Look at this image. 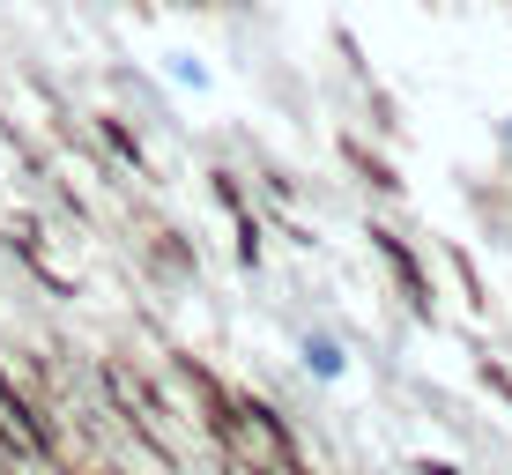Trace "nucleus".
I'll list each match as a JSON object with an SVG mask.
<instances>
[{
  "label": "nucleus",
  "mask_w": 512,
  "mask_h": 475,
  "mask_svg": "<svg viewBox=\"0 0 512 475\" xmlns=\"http://www.w3.org/2000/svg\"><path fill=\"white\" fill-rule=\"evenodd\" d=\"M305 372H312V379H342V372H349V357H342V342H334V334H312V342H305Z\"/></svg>",
  "instance_id": "f257e3e1"
},
{
  "label": "nucleus",
  "mask_w": 512,
  "mask_h": 475,
  "mask_svg": "<svg viewBox=\"0 0 512 475\" xmlns=\"http://www.w3.org/2000/svg\"><path fill=\"white\" fill-rule=\"evenodd\" d=\"M171 75H179V82H186V90H208V67H201V60H193V52H179V60H171Z\"/></svg>",
  "instance_id": "f03ea898"
},
{
  "label": "nucleus",
  "mask_w": 512,
  "mask_h": 475,
  "mask_svg": "<svg viewBox=\"0 0 512 475\" xmlns=\"http://www.w3.org/2000/svg\"><path fill=\"white\" fill-rule=\"evenodd\" d=\"M505 142H512V127H505Z\"/></svg>",
  "instance_id": "7ed1b4c3"
}]
</instances>
